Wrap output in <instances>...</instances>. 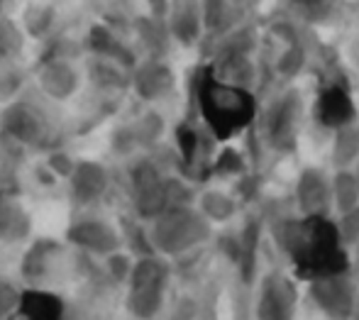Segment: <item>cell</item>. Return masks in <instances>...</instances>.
<instances>
[{
  "label": "cell",
  "mask_w": 359,
  "mask_h": 320,
  "mask_svg": "<svg viewBox=\"0 0 359 320\" xmlns=\"http://www.w3.org/2000/svg\"><path fill=\"white\" fill-rule=\"evenodd\" d=\"M271 237L291 262L293 276L311 281L325 274L350 272L352 257L330 215H276Z\"/></svg>",
  "instance_id": "cell-1"
},
{
  "label": "cell",
  "mask_w": 359,
  "mask_h": 320,
  "mask_svg": "<svg viewBox=\"0 0 359 320\" xmlns=\"http://www.w3.org/2000/svg\"><path fill=\"white\" fill-rule=\"evenodd\" d=\"M191 88H194L196 115L217 142L242 135L255 125L259 115V100L255 91L222 81L220 76H215L210 64H203L196 71Z\"/></svg>",
  "instance_id": "cell-2"
},
{
  "label": "cell",
  "mask_w": 359,
  "mask_h": 320,
  "mask_svg": "<svg viewBox=\"0 0 359 320\" xmlns=\"http://www.w3.org/2000/svg\"><path fill=\"white\" fill-rule=\"evenodd\" d=\"M156 252L176 259L213 240V222L196 206H171L149 222Z\"/></svg>",
  "instance_id": "cell-3"
},
{
  "label": "cell",
  "mask_w": 359,
  "mask_h": 320,
  "mask_svg": "<svg viewBox=\"0 0 359 320\" xmlns=\"http://www.w3.org/2000/svg\"><path fill=\"white\" fill-rule=\"evenodd\" d=\"M174 267L164 255L135 257V267L125 284V308L135 318H156L164 311Z\"/></svg>",
  "instance_id": "cell-4"
},
{
  "label": "cell",
  "mask_w": 359,
  "mask_h": 320,
  "mask_svg": "<svg viewBox=\"0 0 359 320\" xmlns=\"http://www.w3.org/2000/svg\"><path fill=\"white\" fill-rule=\"evenodd\" d=\"M303 95L298 88H284L274 95L269 105L259 115L262 142L274 154H291L298 147V137L303 128Z\"/></svg>",
  "instance_id": "cell-5"
},
{
  "label": "cell",
  "mask_w": 359,
  "mask_h": 320,
  "mask_svg": "<svg viewBox=\"0 0 359 320\" xmlns=\"http://www.w3.org/2000/svg\"><path fill=\"white\" fill-rule=\"evenodd\" d=\"M0 135L18 142L20 147L52 149L57 147V128L49 113L29 98H15L0 110Z\"/></svg>",
  "instance_id": "cell-6"
},
{
  "label": "cell",
  "mask_w": 359,
  "mask_h": 320,
  "mask_svg": "<svg viewBox=\"0 0 359 320\" xmlns=\"http://www.w3.org/2000/svg\"><path fill=\"white\" fill-rule=\"evenodd\" d=\"M176 140V169L179 176L189 179L191 184H201L213 176V156H215V137L201 123L198 115L184 118L174 130Z\"/></svg>",
  "instance_id": "cell-7"
},
{
  "label": "cell",
  "mask_w": 359,
  "mask_h": 320,
  "mask_svg": "<svg viewBox=\"0 0 359 320\" xmlns=\"http://www.w3.org/2000/svg\"><path fill=\"white\" fill-rule=\"evenodd\" d=\"M128 189L133 213L151 222L169 208V174L154 156H140L128 171Z\"/></svg>",
  "instance_id": "cell-8"
},
{
  "label": "cell",
  "mask_w": 359,
  "mask_h": 320,
  "mask_svg": "<svg viewBox=\"0 0 359 320\" xmlns=\"http://www.w3.org/2000/svg\"><path fill=\"white\" fill-rule=\"evenodd\" d=\"M308 301L330 320H347L359 313V281L350 272L325 274L308 281Z\"/></svg>",
  "instance_id": "cell-9"
},
{
  "label": "cell",
  "mask_w": 359,
  "mask_h": 320,
  "mask_svg": "<svg viewBox=\"0 0 359 320\" xmlns=\"http://www.w3.org/2000/svg\"><path fill=\"white\" fill-rule=\"evenodd\" d=\"M298 311V284L296 276L271 269L255 281L252 316L259 320H291Z\"/></svg>",
  "instance_id": "cell-10"
},
{
  "label": "cell",
  "mask_w": 359,
  "mask_h": 320,
  "mask_svg": "<svg viewBox=\"0 0 359 320\" xmlns=\"http://www.w3.org/2000/svg\"><path fill=\"white\" fill-rule=\"evenodd\" d=\"M67 242L74 250L93 255L98 259L123 247L120 227L115 222H110L108 218L93 215V213H81L69 222Z\"/></svg>",
  "instance_id": "cell-11"
},
{
  "label": "cell",
  "mask_w": 359,
  "mask_h": 320,
  "mask_svg": "<svg viewBox=\"0 0 359 320\" xmlns=\"http://www.w3.org/2000/svg\"><path fill=\"white\" fill-rule=\"evenodd\" d=\"M269 34L281 49H276L274 59H271V71L276 79L293 81L303 69L308 66L311 59V47H308V37L296 22H274L269 27Z\"/></svg>",
  "instance_id": "cell-12"
},
{
  "label": "cell",
  "mask_w": 359,
  "mask_h": 320,
  "mask_svg": "<svg viewBox=\"0 0 359 320\" xmlns=\"http://www.w3.org/2000/svg\"><path fill=\"white\" fill-rule=\"evenodd\" d=\"M313 120L318 128L332 132L357 120V105L347 81L327 79L313 100Z\"/></svg>",
  "instance_id": "cell-13"
},
{
  "label": "cell",
  "mask_w": 359,
  "mask_h": 320,
  "mask_svg": "<svg viewBox=\"0 0 359 320\" xmlns=\"http://www.w3.org/2000/svg\"><path fill=\"white\" fill-rule=\"evenodd\" d=\"M64 264H67V247L54 237H42L25 250L20 276L27 286H47L64 272Z\"/></svg>",
  "instance_id": "cell-14"
},
{
  "label": "cell",
  "mask_w": 359,
  "mask_h": 320,
  "mask_svg": "<svg viewBox=\"0 0 359 320\" xmlns=\"http://www.w3.org/2000/svg\"><path fill=\"white\" fill-rule=\"evenodd\" d=\"M176 71L166 59L144 57L130 74V88L142 103H161L176 91Z\"/></svg>",
  "instance_id": "cell-15"
},
{
  "label": "cell",
  "mask_w": 359,
  "mask_h": 320,
  "mask_svg": "<svg viewBox=\"0 0 359 320\" xmlns=\"http://www.w3.org/2000/svg\"><path fill=\"white\" fill-rule=\"evenodd\" d=\"M293 206L298 215H330L332 213V184L320 166L301 169L293 186Z\"/></svg>",
  "instance_id": "cell-16"
},
{
  "label": "cell",
  "mask_w": 359,
  "mask_h": 320,
  "mask_svg": "<svg viewBox=\"0 0 359 320\" xmlns=\"http://www.w3.org/2000/svg\"><path fill=\"white\" fill-rule=\"evenodd\" d=\"M69 198L76 208H93L105 201L110 191V171L95 159H76L74 174L69 176Z\"/></svg>",
  "instance_id": "cell-17"
},
{
  "label": "cell",
  "mask_w": 359,
  "mask_h": 320,
  "mask_svg": "<svg viewBox=\"0 0 359 320\" xmlns=\"http://www.w3.org/2000/svg\"><path fill=\"white\" fill-rule=\"evenodd\" d=\"M37 86L49 100L67 103L81 88V71L69 57H42L37 69Z\"/></svg>",
  "instance_id": "cell-18"
},
{
  "label": "cell",
  "mask_w": 359,
  "mask_h": 320,
  "mask_svg": "<svg viewBox=\"0 0 359 320\" xmlns=\"http://www.w3.org/2000/svg\"><path fill=\"white\" fill-rule=\"evenodd\" d=\"M83 49L90 57L110 59V62L125 66L128 71H133L140 62V52L110 25L105 22H93L88 27L83 37Z\"/></svg>",
  "instance_id": "cell-19"
},
{
  "label": "cell",
  "mask_w": 359,
  "mask_h": 320,
  "mask_svg": "<svg viewBox=\"0 0 359 320\" xmlns=\"http://www.w3.org/2000/svg\"><path fill=\"white\" fill-rule=\"evenodd\" d=\"M166 25H169L174 44L184 49H194L196 44H201L205 34L201 0H171Z\"/></svg>",
  "instance_id": "cell-20"
},
{
  "label": "cell",
  "mask_w": 359,
  "mask_h": 320,
  "mask_svg": "<svg viewBox=\"0 0 359 320\" xmlns=\"http://www.w3.org/2000/svg\"><path fill=\"white\" fill-rule=\"evenodd\" d=\"M130 29L135 34V44L140 47L137 52H142L144 57H154V59L169 57L174 37H171L169 25H166L164 18H154L149 13L135 15Z\"/></svg>",
  "instance_id": "cell-21"
},
{
  "label": "cell",
  "mask_w": 359,
  "mask_h": 320,
  "mask_svg": "<svg viewBox=\"0 0 359 320\" xmlns=\"http://www.w3.org/2000/svg\"><path fill=\"white\" fill-rule=\"evenodd\" d=\"M259 247H262V220L247 218V220L237 227V257H235V264H232L245 286H252V284L257 281Z\"/></svg>",
  "instance_id": "cell-22"
},
{
  "label": "cell",
  "mask_w": 359,
  "mask_h": 320,
  "mask_svg": "<svg viewBox=\"0 0 359 320\" xmlns=\"http://www.w3.org/2000/svg\"><path fill=\"white\" fill-rule=\"evenodd\" d=\"M32 232V218H29L25 203L10 189H0V242L5 245H20Z\"/></svg>",
  "instance_id": "cell-23"
},
{
  "label": "cell",
  "mask_w": 359,
  "mask_h": 320,
  "mask_svg": "<svg viewBox=\"0 0 359 320\" xmlns=\"http://www.w3.org/2000/svg\"><path fill=\"white\" fill-rule=\"evenodd\" d=\"M67 313V303L59 293L47 286H25L15 316L29 320H59Z\"/></svg>",
  "instance_id": "cell-24"
},
{
  "label": "cell",
  "mask_w": 359,
  "mask_h": 320,
  "mask_svg": "<svg viewBox=\"0 0 359 320\" xmlns=\"http://www.w3.org/2000/svg\"><path fill=\"white\" fill-rule=\"evenodd\" d=\"M130 74L125 66L110 62V59L88 57L86 62V79L100 95H120L130 88Z\"/></svg>",
  "instance_id": "cell-25"
},
{
  "label": "cell",
  "mask_w": 359,
  "mask_h": 320,
  "mask_svg": "<svg viewBox=\"0 0 359 320\" xmlns=\"http://www.w3.org/2000/svg\"><path fill=\"white\" fill-rule=\"evenodd\" d=\"M203 10V37L215 39L245 20V0H201Z\"/></svg>",
  "instance_id": "cell-26"
},
{
  "label": "cell",
  "mask_w": 359,
  "mask_h": 320,
  "mask_svg": "<svg viewBox=\"0 0 359 320\" xmlns=\"http://www.w3.org/2000/svg\"><path fill=\"white\" fill-rule=\"evenodd\" d=\"M210 69L222 81L245 86V88H255L257 79H259L255 54H217L210 59Z\"/></svg>",
  "instance_id": "cell-27"
},
{
  "label": "cell",
  "mask_w": 359,
  "mask_h": 320,
  "mask_svg": "<svg viewBox=\"0 0 359 320\" xmlns=\"http://www.w3.org/2000/svg\"><path fill=\"white\" fill-rule=\"evenodd\" d=\"M291 15L306 27H320L340 15L345 0H286Z\"/></svg>",
  "instance_id": "cell-28"
},
{
  "label": "cell",
  "mask_w": 359,
  "mask_h": 320,
  "mask_svg": "<svg viewBox=\"0 0 359 320\" xmlns=\"http://www.w3.org/2000/svg\"><path fill=\"white\" fill-rule=\"evenodd\" d=\"M359 161V123L342 125L332 130L330 142V164L335 169H352Z\"/></svg>",
  "instance_id": "cell-29"
},
{
  "label": "cell",
  "mask_w": 359,
  "mask_h": 320,
  "mask_svg": "<svg viewBox=\"0 0 359 320\" xmlns=\"http://www.w3.org/2000/svg\"><path fill=\"white\" fill-rule=\"evenodd\" d=\"M196 208L208 218L213 225H225L230 222L232 218L237 215L240 206H237V198L227 191H220V189H205L198 193L196 198Z\"/></svg>",
  "instance_id": "cell-30"
},
{
  "label": "cell",
  "mask_w": 359,
  "mask_h": 320,
  "mask_svg": "<svg viewBox=\"0 0 359 320\" xmlns=\"http://www.w3.org/2000/svg\"><path fill=\"white\" fill-rule=\"evenodd\" d=\"M120 237H123V247H128L130 255L135 257H144V255H156V247L151 242V232L149 225L142 218L133 215H125L120 218Z\"/></svg>",
  "instance_id": "cell-31"
},
{
  "label": "cell",
  "mask_w": 359,
  "mask_h": 320,
  "mask_svg": "<svg viewBox=\"0 0 359 320\" xmlns=\"http://www.w3.org/2000/svg\"><path fill=\"white\" fill-rule=\"evenodd\" d=\"M133 125V132H135V140H137V147L140 152H151L159 147L161 137L166 132V118L159 113L156 108H147L137 118L130 120Z\"/></svg>",
  "instance_id": "cell-32"
},
{
  "label": "cell",
  "mask_w": 359,
  "mask_h": 320,
  "mask_svg": "<svg viewBox=\"0 0 359 320\" xmlns=\"http://www.w3.org/2000/svg\"><path fill=\"white\" fill-rule=\"evenodd\" d=\"M57 25V10L52 3H29L22 13V29L27 37L44 39Z\"/></svg>",
  "instance_id": "cell-33"
},
{
  "label": "cell",
  "mask_w": 359,
  "mask_h": 320,
  "mask_svg": "<svg viewBox=\"0 0 359 320\" xmlns=\"http://www.w3.org/2000/svg\"><path fill=\"white\" fill-rule=\"evenodd\" d=\"M332 184V211L345 213L350 208L359 206V181L355 169H335V176H330Z\"/></svg>",
  "instance_id": "cell-34"
},
{
  "label": "cell",
  "mask_w": 359,
  "mask_h": 320,
  "mask_svg": "<svg viewBox=\"0 0 359 320\" xmlns=\"http://www.w3.org/2000/svg\"><path fill=\"white\" fill-rule=\"evenodd\" d=\"M25 52V29L15 20H0V64L18 62Z\"/></svg>",
  "instance_id": "cell-35"
},
{
  "label": "cell",
  "mask_w": 359,
  "mask_h": 320,
  "mask_svg": "<svg viewBox=\"0 0 359 320\" xmlns=\"http://www.w3.org/2000/svg\"><path fill=\"white\" fill-rule=\"evenodd\" d=\"M100 264H103V272L105 276H108V281L115 286H125L130 279V274H133V267H135V255H130L128 250H115L110 252V255L100 257Z\"/></svg>",
  "instance_id": "cell-36"
},
{
  "label": "cell",
  "mask_w": 359,
  "mask_h": 320,
  "mask_svg": "<svg viewBox=\"0 0 359 320\" xmlns=\"http://www.w3.org/2000/svg\"><path fill=\"white\" fill-rule=\"evenodd\" d=\"M213 176L220 179H230V176H245L247 174V159L242 152H237L235 147H222L220 152L213 156Z\"/></svg>",
  "instance_id": "cell-37"
},
{
  "label": "cell",
  "mask_w": 359,
  "mask_h": 320,
  "mask_svg": "<svg viewBox=\"0 0 359 320\" xmlns=\"http://www.w3.org/2000/svg\"><path fill=\"white\" fill-rule=\"evenodd\" d=\"M27 74L25 69H20L18 62L0 64V103H10L20 95V91L25 88Z\"/></svg>",
  "instance_id": "cell-38"
},
{
  "label": "cell",
  "mask_w": 359,
  "mask_h": 320,
  "mask_svg": "<svg viewBox=\"0 0 359 320\" xmlns=\"http://www.w3.org/2000/svg\"><path fill=\"white\" fill-rule=\"evenodd\" d=\"M110 149H113V154H118V156H130V154H135V152H140L130 120L123 125H115V130L110 132Z\"/></svg>",
  "instance_id": "cell-39"
},
{
  "label": "cell",
  "mask_w": 359,
  "mask_h": 320,
  "mask_svg": "<svg viewBox=\"0 0 359 320\" xmlns=\"http://www.w3.org/2000/svg\"><path fill=\"white\" fill-rule=\"evenodd\" d=\"M337 230H340V237L345 242L347 250H355V245L359 242V206L350 208L345 213H337Z\"/></svg>",
  "instance_id": "cell-40"
},
{
  "label": "cell",
  "mask_w": 359,
  "mask_h": 320,
  "mask_svg": "<svg viewBox=\"0 0 359 320\" xmlns=\"http://www.w3.org/2000/svg\"><path fill=\"white\" fill-rule=\"evenodd\" d=\"M44 164L49 166V169L54 171V174L59 176V181H67L69 176L74 174V166H76V159L72 154H69L67 149H62V147H52V149L47 152V156H44Z\"/></svg>",
  "instance_id": "cell-41"
},
{
  "label": "cell",
  "mask_w": 359,
  "mask_h": 320,
  "mask_svg": "<svg viewBox=\"0 0 359 320\" xmlns=\"http://www.w3.org/2000/svg\"><path fill=\"white\" fill-rule=\"evenodd\" d=\"M18 303H20V288H15L10 281L0 279V318L15 316Z\"/></svg>",
  "instance_id": "cell-42"
},
{
  "label": "cell",
  "mask_w": 359,
  "mask_h": 320,
  "mask_svg": "<svg viewBox=\"0 0 359 320\" xmlns=\"http://www.w3.org/2000/svg\"><path fill=\"white\" fill-rule=\"evenodd\" d=\"M34 181H37L39 186H44V189H54V186H57V181H59V176L42 161V164L34 166Z\"/></svg>",
  "instance_id": "cell-43"
},
{
  "label": "cell",
  "mask_w": 359,
  "mask_h": 320,
  "mask_svg": "<svg viewBox=\"0 0 359 320\" xmlns=\"http://www.w3.org/2000/svg\"><path fill=\"white\" fill-rule=\"evenodd\" d=\"M144 5H147V13H149V15L166 20V13H169L171 0H144Z\"/></svg>",
  "instance_id": "cell-44"
},
{
  "label": "cell",
  "mask_w": 359,
  "mask_h": 320,
  "mask_svg": "<svg viewBox=\"0 0 359 320\" xmlns=\"http://www.w3.org/2000/svg\"><path fill=\"white\" fill-rule=\"evenodd\" d=\"M352 252H355V262H357V267H359V242L355 245V250H352Z\"/></svg>",
  "instance_id": "cell-45"
},
{
  "label": "cell",
  "mask_w": 359,
  "mask_h": 320,
  "mask_svg": "<svg viewBox=\"0 0 359 320\" xmlns=\"http://www.w3.org/2000/svg\"><path fill=\"white\" fill-rule=\"evenodd\" d=\"M5 18V0H0V20Z\"/></svg>",
  "instance_id": "cell-46"
},
{
  "label": "cell",
  "mask_w": 359,
  "mask_h": 320,
  "mask_svg": "<svg viewBox=\"0 0 359 320\" xmlns=\"http://www.w3.org/2000/svg\"><path fill=\"white\" fill-rule=\"evenodd\" d=\"M352 169H355V176H357V181H359V161H357L355 166H352Z\"/></svg>",
  "instance_id": "cell-47"
}]
</instances>
